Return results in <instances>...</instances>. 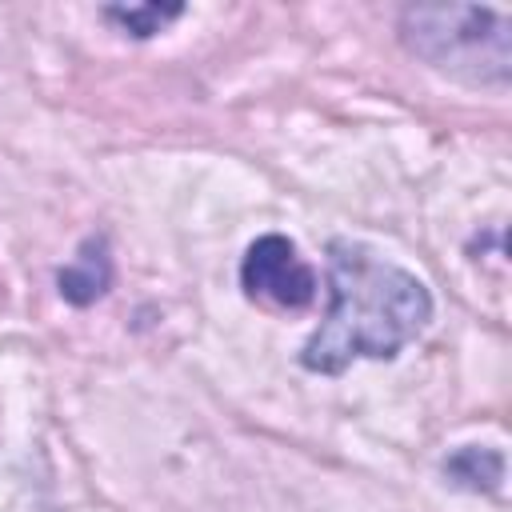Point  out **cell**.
<instances>
[{
	"instance_id": "1",
	"label": "cell",
	"mask_w": 512,
	"mask_h": 512,
	"mask_svg": "<svg viewBox=\"0 0 512 512\" xmlns=\"http://www.w3.org/2000/svg\"><path fill=\"white\" fill-rule=\"evenodd\" d=\"M328 316L300 352L308 372L336 376L352 360H392L432 320L428 288L368 244H328Z\"/></svg>"
},
{
	"instance_id": "6",
	"label": "cell",
	"mask_w": 512,
	"mask_h": 512,
	"mask_svg": "<svg viewBox=\"0 0 512 512\" xmlns=\"http://www.w3.org/2000/svg\"><path fill=\"white\" fill-rule=\"evenodd\" d=\"M184 8L180 4H112V8H104V16L108 20H116L124 32H132V36H152V32H160L168 20H176Z\"/></svg>"
},
{
	"instance_id": "2",
	"label": "cell",
	"mask_w": 512,
	"mask_h": 512,
	"mask_svg": "<svg viewBox=\"0 0 512 512\" xmlns=\"http://www.w3.org/2000/svg\"><path fill=\"white\" fill-rule=\"evenodd\" d=\"M404 44L464 84H508L512 20L476 4H412L400 12Z\"/></svg>"
},
{
	"instance_id": "5",
	"label": "cell",
	"mask_w": 512,
	"mask_h": 512,
	"mask_svg": "<svg viewBox=\"0 0 512 512\" xmlns=\"http://www.w3.org/2000/svg\"><path fill=\"white\" fill-rule=\"evenodd\" d=\"M444 472H448L456 484H464V488H484V492H492V488L500 484V476H504V460H500L496 452H488V448H460L456 456L444 460Z\"/></svg>"
},
{
	"instance_id": "3",
	"label": "cell",
	"mask_w": 512,
	"mask_h": 512,
	"mask_svg": "<svg viewBox=\"0 0 512 512\" xmlns=\"http://www.w3.org/2000/svg\"><path fill=\"white\" fill-rule=\"evenodd\" d=\"M240 284L252 300H264L272 308H308L316 296V272L300 260L296 244L276 232L248 244Z\"/></svg>"
},
{
	"instance_id": "4",
	"label": "cell",
	"mask_w": 512,
	"mask_h": 512,
	"mask_svg": "<svg viewBox=\"0 0 512 512\" xmlns=\"http://www.w3.org/2000/svg\"><path fill=\"white\" fill-rule=\"evenodd\" d=\"M56 284H60V296L72 300V304H92V300H100V296L108 292V284H112V260H108V252H104V240H88V244L80 248V256H76L68 268H60Z\"/></svg>"
}]
</instances>
